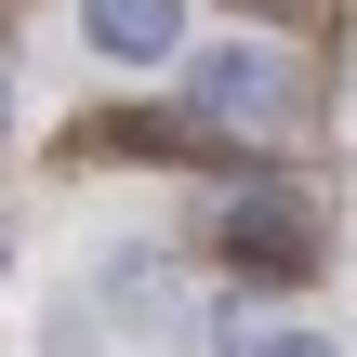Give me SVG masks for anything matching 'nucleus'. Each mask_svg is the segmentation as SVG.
<instances>
[{
	"instance_id": "obj_1",
	"label": "nucleus",
	"mask_w": 357,
	"mask_h": 357,
	"mask_svg": "<svg viewBox=\"0 0 357 357\" xmlns=\"http://www.w3.org/2000/svg\"><path fill=\"white\" fill-rule=\"evenodd\" d=\"M185 119L278 146V132H305V66H291V53H252V40H212V53L185 66Z\"/></svg>"
},
{
	"instance_id": "obj_2",
	"label": "nucleus",
	"mask_w": 357,
	"mask_h": 357,
	"mask_svg": "<svg viewBox=\"0 0 357 357\" xmlns=\"http://www.w3.org/2000/svg\"><path fill=\"white\" fill-rule=\"evenodd\" d=\"M225 265H238V278H291V265H305V212H291L278 185H252V199L225 212Z\"/></svg>"
},
{
	"instance_id": "obj_3",
	"label": "nucleus",
	"mask_w": 357,
	"mask_h": 357,
	"mask_svg": "<svg viewBox=\"0 0 357 357\" xmlns=\"http://www.w3.org/2000/svg\"><path fill=\"white\" fill-rule=\"evenodd\" d=\"M79 26H93V53H119V66H159V53L185 40V0H79Z\"/></svg>"
},
{
	"instance_id": "obj_4",
	"label": "nucleus",
	"mask_w": 357,
	"mask_h": 357,
	"mask_svg": "<svg viewBox=\"0 0 357 357\" xmlns=\"http://www.w3.org/2000/svg\"><path fill=\"white\" fill-rule=\"evenodd\" d=\"M225 357H331L318 331H225Z\"/></svg>"
},
{
	"instance_id": "obj_5",
	"label": "nucleus",
	"mask_w": 357,
	"mask_h": 357,
	"mask_svg": "<svg viewBox=\"0 0 357 357\" xmlns=\"http://www.w3.org/2000/svg\"><path fill=\"white\" fill-rule=\"evenodd\" d=\"M0 119H13V79H0Z\"/></svg>"
}]
</instances>
